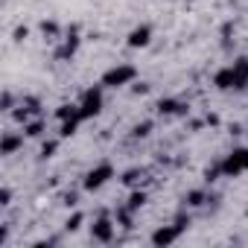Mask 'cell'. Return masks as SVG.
Returning a JSON list of instances; mask_svg holds the SVG:
<instances>
[{
    "label": "cell",
    "mask_w": 248,
    "mask_h": 248,
    "mask_svg": "<svg viewBox=\"0 0 248 248\" xmlns=\"http://www.w3.org/2000/svg\"><path fill=\"white\" fill-rule=\"evenodd\" d=\"M213 88L216 91H245L248 88V56H239L231 64L219 67L213 73Z\"/></svg>",
    "instance_id": "obj_1"
},
{
    "label": "cell",
    "mask_w": 248,
    "mask_h": 248,
    "mask_svg": "<svg viewBox=\"0 0 248 248\" xmlns=\"http://www.w3.org/2000/svg\"><path fill=\"white\" fill-rule=\"evenodd\" d=\"M222 178H239L248 172V146H233L222 161H219Z\"/></svg>",
    "instance_id": "obj_5"
},
{
    "label": "cell",
    "mask_w": 248,
    "mask_h": 248,
    "mask_svg": "<svg viewBox=\"0 0 248 248\" xmlns=\"http://www.w3.org/2000/svg\"><path fill=\"white\" fill-rule=\"evenodd\" d=\"M204 199H207V196H204V190H190V193L184 196L187 207H202V204H204Z\"/></svg>",
    "instance_id": "obj_20"
},
{
    "label": "cell",
    "mask_w": 248,
    "mask_h": 248,
    "mask_svg": "<svg viewBox=\"0 0 248 248\" xmlns=\"http://www.w3.org/2000/svg\"><path fill=\"white\" fill-rule=\"evenodd\" d=\"M152 38H155V30H152L149 24H138V27L129 30L126 47H129V50H146V47L152 44Z\"/></svg>",
    "instance_id": "obj_8"
},
{
    "label": "cell",
    "mask_w": 248,
    "mask_h": 248,
    "mask_svg": "<svg viewBox=\"0 0 248 248\" xmlns=\"http://www.w3.org/2000/svg\"><path fill=\"white\" fill-rule=\"evenodd\" d=\"M9 204H12V190L0 187V207H9Z\"/></svg>",
    "instance_id": "obj_23"
},
{
    "label": "cell",
    "mask_w": 248,
    "mask_h": 248,
    "mask_svg": "<svg viewBox=\"0 0 248 248\" xmlns=\"http://www.w3.org/2000/svg\"><path fill=\"white\" fill-rule=\"evenodd\" d=\"M102 108H105V88L102 85H93V88L82 91V96H79V114H82V120L99 117Z\"/></svg>",
    "instance_id": "obj_6"
},
{
    "label": "cell",
    "mask_w": 248,
    "mask_h": 248,
    "mask_svg": "<svg viewBox=\"0 0 248 248\" xmlns=\"http://www.w3.org/2000/svg\"><path fill=\"white\" fill-rule=\"evenodd\" d=\"M155 111H158L161 117H172V114H187L190 108H187L181 99H172V96H167V99H158Z\"/></svg>",
    "instance_id": "obj_10"
},
{
    "label": "cell",
    "mask_w": 248,
    "mask_h": 248,
    "mask_svg": "<svg viewBox=\"0 0 248 248\" xmlns=\"http://www.w3.org/2000/svg\"><path fill=\"white\" fill-rule=\"evenodd\" d=\"M82 222H85V213H82V210H76L73 216H67V219H64V231H67V233H76V231L82 228Z\"/></svg>",
    "instance_id": "obj_19"
},
{
    "label": "cell",
    "mask_w": 248,
    "mask_h": 248,
    "mask_svg": "<svg viewBox=\"0 0 248 248\" xmlns=\"http://www.w3.org/2000/svg\"><path fill=\"white\" fill-rule=\"evenodd\" d=\"M190 228V216H175L170 225H158L152 233H149V242L155 245V248H170V245H175L181 236H184V231Z\"/></svg>",
    "instance_id": "obj_2"
},
{
    "label": "cell",
    "mask_w": 248,
    "mask_h": 248,
    "mask_svg": "<svg viewBox=\"0 0 248 248\" xmlns=\"http://www.w3.org/2000/svg\"><path fill=\"white\" fill-rule=\"evenodd\" d=\"M152 129H155V123H152V120L135 123V126H132V138H149V135H152Z\"/></svg>",
    "instance_id": "obj_18"
},
{
    "label": "cell",
    "mask_w": 248,
    "mask_h": 248,
    "mask_svg": "<svg viewBox=\"0 0 248 248\" xmlns=\"http://www.w3.org/2000/svg\"><path fill=\"white\" fill-rule=\"evenodd\" d=\"M146 91H149V85H146V82H140V85L135 82V85H132V93H146Z\"/></svg>",
    "instance_id": "obj_27"
},
{
    "label": "cell",
    "mask_w": 248,
    "mask_h": 248,
    "mask_svg": "<svg viewBox=\"0 0 248 248\" xmlns=\"http://www.w3.org/2000/svg\"><path fill=\"white\" fill-rule=\"evenodd\" d=\"M82 123H85L82 117H70V120H62V123H59V138H62V140L73 138V135L79 132V126H82Z\"/></svg>",
    "instance_id": "obj_14"
},
{
    "label": "cell",
    "mask_w": 248,
    "mask_h": 248,
    "mask_svg": "<svg viewBox=\"0 0 248 248\" xmlns=\"http://www.w3.org/2000/svg\"><path fill=\"white\" fill-rule=\"evenodd\" d=\"M117 178V170H114V164L111 161H99L96 167H91L88 172H85V178H82V190L85 193H99L105 184H111Z\"/></svg>",
    "instance_id": "obj_4"
},
{
    "label": "cell",
    "mask_w": 248,
    "mask_h": 248,
    "mask_svg": "<svg viewBox=\"0 0 248 248\" xmlns=\"http://www.w3.org/2000/svg\"><path fill=\"white\" fill-rule=\"evenodd\" d=\"M114 236H117V219H111L108 210H99L96 219L91 222V239L99 245H108L114 242Z\"/></svg>",
    "instance_id": "obj_7"
},
{
    "label": "cell",
    "mask_w": 248,
    "mask_h": 248,
    "mask_svg": "<svg viewBox=\"0 0 248 248\" xmlns=\"http://www.w3.org/2000/svg\"><path fill=\"white\" fill-rule=\"evenodd\" d=\"M12 38L21 44V41H27L30 38V27H15V32H12Z\"/></svg>",
    "instance_id": "obj_24"
},
{
    "label": "cell",
    "mask_w": 248,
    "mask_h": 248,
    "mask_svg": "<svg viewBox=\"0 0 248 248\" xmlns=\"http://www.w3.org/2000/svg\"><path fill=\"white\" fill-rule=\"evenodd\" d=\"M59 30H62V27H59L56 21H41V32H44L47 38H56V35H59Z\"/></svg>",
    "instance_id": "obj_22"
},
{
    "label": "cell",
    "mask_w": 248,
    "mask_h": 248,
    "mask_svg": "<svg viewBox=\"0 0 248 248\" xmlns=\"http://www.w3.org/2000/svg\"><path fill=\"white\" fill-rule=\"evenodd\" d=\"M146 202H149V193L146 190H140V187H132V193H129V202H126V207L129 210H143L146 207Z\"/></svg>",
    "instance_id": "obj_13"
},
{
    "label": "cell",
    "mask_w": 248,
    "mask_h": 248,
    "mask_svg": "<svg viewBox=\"0 0 248 248\" xmlns=\"http://www.w3.org/2000/svg\"><path fill=\"white\" fill-rule=\"evenodd\" d=\"M70 117H82L79 114V102H62L59 108H56V120L62 123V120H70Z\"/></svg>",
    "instance_id": "obj_15"
},
{
    "label": "cell",
    "mask_w": 248,
    "mask_h": 248,
    "mask_svg": "<svg viewBox=\"0 0 248 248\" xmlns=\"http://www.w3.org/2000/svg\"><path fill=\"white\" fill-rule=\"evenodd\" d=\"M24 140H27L24 132H3V138H0V155L12 158L18 149H24Z\"/></svg>",
    "instance_id": "obj_9"
},
{
    "label": "cell",
    "mask_w": 248,
    "mask_h": 248,
    "mask_svg": "<svg viewBox=\"0 0 248 248\" xmlns=\"http://www.w3.org/2000/svg\"><path fill=\"white\" fill-rule=\"evenodd\" d=\"M143 178H146V170H143V167H132V170H126V172L120 175V184H126V187H140Z\"/></svg>",
    "instance_id": "obj_12"
},
{
    "label": "cell",
    "mask_w": 248,
    "mask_h": 248,
    "mask_svg": "<svg viewBox=\"0 0 248 248\" xmlns=\"http://www.w3.org/2000/svg\"><path fill=\"white\" fill-rule=\"evenodd\" d=\"M44 132H47L44 120H30V123H24V135H27V138H44Z\"/></svg>",
    "instance_id": "obj_16"
},
{
    "label": "cell",
    "mask_w": 248,
    "mask_h": 248,
    "mask_svg": "<svg viewBox=\"0 0 248 248\" xmlns=\"http://www.w3.org/2000/svg\"><path fill=\"white\" fill-rule=\"evenodd\" d=\"M15 108V96L9 91H3V111H12Z\"/></svg>",
    "instance_id": "obj_25"
},
{
    "label": "cell",
    "mask_w": 248,
    "mask_h": 248,
    "mask_svg": "<svg viewBox=\"0 0 248 248\" xmlns=\"http://www.w3.org/2000/svg\"><path fill=\"white\" fill-rule=\"evenodd\" d=\"M79 44H82V38H79L76 32H73V35H67V38H64V44L56 50V59H73V56H76V50H79Z\"/></svg>",
    "instance_id": "obj_11"
},
{
    "label": "cell",
    "mask_w": 248,
    "mask_h": 248,
    "mask_svg": "<svg viewBox=\"0 0 248 248\" xmlns=\"http://www.w3.org/2000/svg\"><path fill=\"white\" fill-rule=\"evenodd\" d=\"M138 82V67L135 64H126V62H120L114 67H108L102 76H99V85L105 91H120V88H129Z\"/></svg>",
    "instance_id": "obj_3"
},
{
    "label": "cell",
    "mask_w": 248,
    "mask_h": 248,
    "mask_svg": "<svg viewBox=\"0 0 248 248\" xmlns=\"http://www.w3.org/2000/svg\"><path fill=\"white\" fill-rule=\"evenodd\" d=\"M64 204H67V207H76V204H79V196H76V193H64Z\"/></svg>",
    "instance_id": "obj_26"
},
{
    "label": "cell",
    "mask_w": 248,
    "mask_h": 248,
    "mask_svg": "<svg viewBox=\"0 0 248 248\" xmlns=\"http://www.w3.org/2000/svg\"><path fill=\"white\" fill-rule=\"evenodd\" d=\"M59 143H62V138L44 140V143H41V158H53V155H56V149H59Z\"/></svg>",
    "instance_id": "obj_21"
},
{
    "label": "cell",
    "mask_w": 248,
    "mask_h": 248,
    "mask_svg": "<svg viewBox=\"0 0 248 248\" xmlns=\"http://www.w3.org/2000/svg\"><path fill=\"white\" fill-rule=\"evenodd\" d=\"M114 219H117V225H120V228H132V222H135V210H129L126 204H123V207L114 213Z\"/></svg>",
    "instance_id": "obj_17"
}]
</instances>
